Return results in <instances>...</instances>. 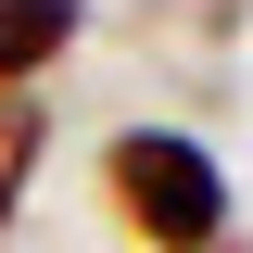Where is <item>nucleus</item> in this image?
Listing matches in <instances>:
<instances>
[{
	"label": "nucleus",
	"instance_id": "7ed1b4c3",
	"mask_svg": "<svg viewBox=\"0 0 253 253\" xmlns=\"http://www.w3.org/2000/svg\"><path fill=\"white\" fill-rule=\"evenodd\" d=\"M26 177H38V101L13 89V101H0V228L26 215Z\"/></svg>",
	"mask_w": 253,
	"mask_h": 253
},
{
	"label": "nucleus",
	"instance_id": "f257e3e1",
	"mask_svg": "<svg viewBox=\"0 0 253 253\" xmlns=\"http://www.w3.org/2000/svg\"><path fill=\"white\" fill-rule=\"evenodd\" d=\"M101 190H114V215L152 253H215L228 241V177H215V152L190 126H126L101 152Z\"/></svg>",
	"mask_w": 253,
	"mask_h": 253
},
{
	"label": "nucleus",
	"instance_id": "f03ea898",
	"mask_svg": "<svg viewBox=\"0 0 253 253\" xmlns=\"http://www.w3.org/2000/svg\"><path fill=\"white\" fill-rule=\"evenodd\" d=\"M76 13H89V0H0V101L26 89V76H51V63H63Z\"/></svg>",
	"mask_w": 253,
	"mask_h": 253
}]
</instances>
